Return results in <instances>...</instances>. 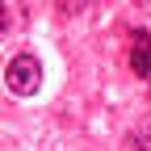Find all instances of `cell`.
I'll return each instance as SVG.
<instances>
[{
  "label": "cell",
  "instance_id": "3957f363",
  "mask_svg": "<svg viewBox=\"0 0 151 151\" xmlns=\"http://www.w3.org/2000/svg\"><path fill=\"white\" fill-rule=\"evenodd\" d=\"M130 151H151V126L130 130Z\"/></svg>",
  "mask_w": 151,
  "mask_h": 151
},
{
  "label": "cell",
  "instance_id": "6da1fadb",
  "mask_svg": "<svg viewBox=\"0 0 151 151\" xmlns=\"http://www.w3.org/2000/svg\"><path fill=\"white\" fill-rule=\"evenodd\" d=\"M4 88L13 92V97H34L38 88H42V59L29 50L13 55V59L4 63Z\"/></svg>",
  "mask_w": 151,
  "mask_h": 151
},
{
  "label": "cell",
  "instance_id": "7a4b0ae2",
  "mask_svg": "<svg viewBox=\"0 0 151 151\" xmlns=\"http://www.w3.org/2000/svg\"><path fill=\"white\" fill-rule=\"evenodd\" d=\"M130 67L139 80H151V34L134 29V46H130Z\"/></svg>",
  "mask_w": 151,
  "mask_h": 151
}]
</instances>
